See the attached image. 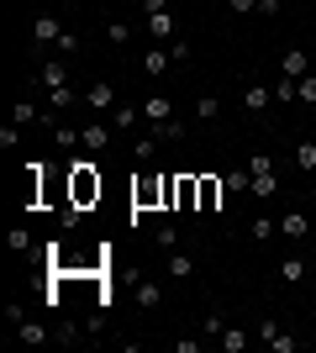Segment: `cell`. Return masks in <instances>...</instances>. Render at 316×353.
I'll return each mask as SVG.
<instances>
[{"mask_svg": "<svg viewBox=\"0 0 316 353\" xmlns=\"http://www.w3.org/2000/svg\"><path fill=\"white\" fill-rule=\"evenodd\" d=\"M164 179L169 174H143L132 185V227H137V211H158L164 206Z\"/></svg>", "mask_w": 316, "mask_h": 353, "instance_id": "obj_3", "label": "cell"}, {"mask_svg": "<svg viewBox=\"0 0 316 353\" xmlns=\"http://www.w3.org/2000/svg\"><path fill=\"white\" fill-rule=\"evenodd\" d=\"M105 37H111V43H132V27H127V21H105Z\"/></svg>", "mask_w": 316, "mask_h": 353, "instance_id": "obj_32", "label": "cell"}, {"mask_svg": "<svg viewBox=\"0 0 316 353\" xmlns=\"http://www.w3.org/2000/svg\"><path fill=\"white\" fill-rule=\"evenodd\" d=\"M174 0H143V16H158V11H169Z\"/></svg>", "mask_w": 316, "mask_h": 353, "instance_id": "obj_42", "label": "cell"}, {"mask_svg": "<svg viewBox=\"0 0 316 353\" xmlns=\"http://www.w3.org/2000/svg\"><path fill=\"white\" fill-rule=\"evenodd\" d=\"M153 137H158V143H180V137H185L180 117H174V121H158V127H153Z\"/></svg>", "mask_w": 316, "mask_h": 353, "instance_id": "obj_26", "label": "cell"}, {"mask_svg": "<svg viewBox=\"0 0 316 353\" xmlns=\"http://www.w3.org/2000/svg\"><path fill=\"white\" fill-rule=\"evenodd\" d=\"M101 190H105V185H101V174H95L90 159H74V163H69V201H74V206L90 211L95 201H101Z\"/></svg>", "mask_w": 316, "mask_h": 353, "instance_id": "obj_1", "label": "cell"}, {"mask_svg": "<svg viewBox=\"0 0 316 353\" xmlns=\"http://www.w3.org/2000/svg\"><path fill=\"white\" fill-rule=\"evenodd\" d=\"M269 348H274V353H295V348H301V338H290V332H274Z\"/></svg>", "mask_w": 316, "mask_h": 353, "instance_id": "obj_35", "label": "cell"}, {"mask_svg": "<svg viewBox=\"0 0 316 353\" xmlns=\"http://www.w3.org/2000/svg\"><path fill=\"white\" fill-rule=\"evenodd\" d=\"M280 237H285V243H306V237H311V216H306V211H285V216H280Z\"/></svg>", "mask_w": 316, "mask_h": 353, "instance_id": "obj_7", "label": "cell"}, {"mask_svg": "<svg viewBox=\"0 0 316 353\" xmlns=\"http://www.w3.org/2000/svg\"><path fill=\"white\" fill-rule=\"evenodd\" d=\"M227 11H238V16H258V0H227Z\"/></svg>", "mask_w": 316, "mask_h": 353, "instance_id": "obj_38", "label": "cell"}, {"mask_svg": "<svg viewBox=\"0 0 316 353\" xmlns=\"http://www.w3.org/2000/svg\"><path fill=\"white\" fill-rule=\"evenodd\" d=\"M258 16H264V21H274V16H280V0H258Z\"/></svg>", "mask_w": 316, "mask_h": 353, "instance_id": "obj_41", "label": "cell"}, {"mask_svg": "<svg viewBox=\"0 0 316 353\" xmlns=\"http://www.w3.org/2000/svg\"><path fill=\"white\" fill-rule=\"evenodd\" d=\"M169 59H174V63H190L196 53H190V43H185V37H174V43H169Z\"/></svg>", "mask_w": 316, "mask_h": 353, "instance_id": "obj_34", "label": "cell"}, {"mask_svg": "<svg viewBox=\"0 0 316 353\" xmlns=\"http://www.w3.org/2000/svg\"><path fill=\"white\" fill-rule=\"evenodd\" d=\"M274 169H280V163H274L269 153H253V159H248V174H253V195L258 201H274V195H280V174H274Z\"/></svg>", "mask_w": 316, "mask_h": 353, "instance_id": "obj_2", "label": "cell"}, {"mask_svg": "<svg viewBox=\"0 0 316 353\" xmlns=\"http://www.w3.org/2000/svg\"><path fill=\"white\" fill-rule=\"evenodd\" d=\"M158 301H164V290H158V285H153V280H143V285H137V306H158Z\"/></svg>", "mask_w": 316, "mask_h": 353, "instance_id": "obj_27", "label": "cell"}, {"mask_svg": "<svg viewBox=\"0 0 316 353\" xmlns=\"http://www.w3.org/2000/svg\"><path fill=\"white\" fill-rule=\"evenodd\" d=\"M311 264H316V248H311Z\"/></svg>", "mask_w": 316, "mask_h": 353, "instance_id": "obj_43", "label": "cell"}, {"mask_svg": "<svg viewBox=\"0 0 316 353\" xmlns=\"http://www.w3.org/2000/svg\"><path fill=\"white\" fill-rule=\"evenodd\" d=\"M143 32H148V37H158V43H174V37H180V32H174V16H169V11L148 16V21H143Z\"/></svg>", "mask_w": 316, "mask_h": 353, "instance_id": "obj_13", "label": "cell"}, {"mask_svg": "<svg viewBox=\"0 0 316 353\" xmlns=\"http://www.w3.org/2000/svg\"><path fill=\"white\" fill-rule=\"evenodd\" d=\"M32 248V232L27 227H11V253H27Z\"/></svg>", "mask_w": 316, "mask_h": 353, "instance_id": "obj_36", "label": "cell"}, {"mask_svg": "<svg viewBox=\"0 0 316 353\" xmlns=\"http://www.w3.org/2000/svg\"><path fill=\"white\" fill-rule=\"evenodd\" d=\"M37 117H43V111H37L32 101H16L11 105V121H16V127H27V121H37Z\"/></svg>", "mask_w": 316, "mask_h": 353, "instance_id": "obj_28", "label": "cell"}, {"mask_svg": "<svg viewBox=\"0 0 316 353\" xmlns=\"http://www.w3.org/2000/svg\"><path fill=\"white\" fill-rule=\"evenodd\" d=\"M222 195H227V179L200 174V211H222Z\"/></svg>", "mask_w": 316, "mask_h": 353, "instance_id": "obj_10", "label": "cell"}, {"mask_svg": "<svg viewBox=\"0 0 316 353\" xmlns=\"http://www.w3.org/2000/svg\"><path fill=\"white\" fill-rule=\"evenodd\" d=\"M269 105H274V85H248L242 90V111H248V117H264Z\"/></svg>", "mask_w": 316, "mask_h": 353, "instance_id": "obj_8", "label": "cell"}, {"mask_svg": "<svg viewBox=\"0 0 316 353\" xmlns=\"http://www.w3.org/2000/svg\"><path fill=\"white\" fill-rule=\"evenodd\" d=\"M248 232H253L258 243H269V237L280 232V221H269V216H253V227H248Z\"/></svg>", "mask_w": 316, "mask_h": 353, "instance_id": "obj_30", "label": "cell"}, {"mask_svg": "<svg viewBox=\"0 0 316 353\" xmlns=\"http://www.w3.org/2000/svg\"><path fill=\"white\" fill-rule=\"evenodd\" d=\"M48 95H53V111H69V105L79 101V95H74V90H69V85H63V90H48Z\"/></svg>", "mask_w": 316, "mask_h": 353, "instance_id": "obj_33", "label": "cell"}, {"mask_svg": "<svg viewBox=\"0 0 316 353\" xmlns=\"http://www.w3.org/2000/svg\"><path fill=\"white\" fill-rule=\"evenodd\" d=\"M37 85H43V90H63V85H69V63H63V59H48L43 69H37Z\"/></svg>", "mask_w": 316, "mask_h": 353, "instance_id": "obj_11", "label": "cell"}, {"mask_svg": "<svg viewBox=\"0 0 316 353\" xmlns=\"http://www.w3.org/2000/svg\"><path fill=\"white\" fill-rule=\"evenodd\" d=\"M222 117V101H216V95H200L196 101V121H216Z\"/></svg>", "mask_w": 316, "mask_h": 353, "instance_id": "obj_25", "label": "cell"}, {"mask_svg": "<svg viewBox=\"0 0 316 353\" xmlns=\"http://www.w3.org/2000/svg\"><path fill=\"white\" fill-rule=\"evenodd\" d=\"M169 280H196V259H190V253H169Z\"/></svg>", "mask_w": 316, "mask_h": 353, "instance_id": "obj_19", "label": "cell"}, {"mask_svg": "<svg viewBox=\"0 0 316 353\" xmlns=\"http://www.w3.org/2000/svg\"><path fill=\"white\" fill-rule=\"evenodd\" d=\"M158 148H164V143H158V137H137V148H132V153H137V163H153V159H158Z\"/></svg>", "mask_w": 316, "mask_h": 353, "instance_id": "obj_24", "label": "cell"}, {"mask_svg": "<svg viewBox=\"0 0 316 353\" xmlns=\"http://www.w3.org/2000/svg\"><path fill=\"white\" fill-rule=\"evenodd\" d=\"M111 127H132V132H137V127H143V105H127V101H121L116 111H111Z\"/></svg>", "mask_w": 316, "mask_h": 353, "instance_id": "obj_20", "label": "cell"}, {"mask_svg": "<svg viewBox=\"0 0 316 353\" xmlns=\"http://www.w3.org/2000/svg\"><path fill=\"white\" fill-rule=\"evenodd\" d=\"M79 132H85V153H101V148L111 143V127H105V121H90V127H79Z\"/></svg>", "mask_w": 316, "mask_h": 353, "instance_id": "obj_18", "label": "cell"}, {"mask_svg": "<svg viewBox=\"0 0 316 353\" xmlns=\"http://www.w3.org/2000/svg\"><path fill=\"white\" fill-rule=\"evenodd\" d=\"M16 143H21V127H16V121H11V127H0V148H16Z\"/></svg>", "mask_w": 316, "mask_h": 353, "instance_id": "obj_39", "label": "cell"}, {"mask_svg": "<svg viewBox=\"0 0 316 353\" xmlns=\"http://www.w3.org/2000/svg\"><path fill=\"white\" fill-rule=\"evenodd\" d=\"M53 143H59V148H85V132H79V127H63V121H59V127H53Z\"/></svg>", "mask_w": 316, "mask_h": 353, "instance_id": "obj_22", "label": "cell"}, {"mask_svg": "<svg viewBox=\"0 0 316 353\" xmlns=\"http://www.w3.org/2000/svg\"><path fill=\"white\" fill-rule=\"evenodd\" d=\"M153 243H158L164 253H174V248H180V232H174L169 221H158V227H153Z\"/></svg>", "mask_w": 316, "mask_h": 353, "instance_id": "obj_23", "label": "cell"}, {"mask_svg": "<svg viewBox=\"0 0 316 353\" xmlns=\"http://www.w3.org/2000/svg\"><path fill=\"white\" fill-rule=\"evenodd\" d=\"M85 105H90V111H116V85H90L85 90Z\"/></svg>", "mask_w": 316, "mask_h": 353, "instance_id": "obj_12", "label": "cell"}, {"mask_svg": "<svg viewBox=\"0 0 316 353\" xmlns=\"http://www.w3.org/2000/svg\"><path fill=\"white\" fill-rule=\"evenodd\" d=\"M227 190H232V195H248V190H253V174H248V169H227Z\"/></svg>", "mask_w": 316, "mask_h": 353, "instance_id": "obj_21", "label": "cell"}, {"mask_svg": "<svg viewBox=\"0 0 316 353\" xmlns=\"http://www.w3.org/2000/svg\"><path fill=\"white\" fill-rule=\"evenodd\" d=\"M59 53H79V32H63V37H59Z\"/></svg>", "mask_w": 316, "mask_h": 353, "instance_id": "obj_40", "label": "cell"}, {"mask_svg": "<svg viewBox=\"0 0 316 353\" xmlns=\"http://www.w3.org/2000/svg\"><path fill=\"white\" fill-rule=\"evenodd\" d=\"M222 327H227L222 311H206V316H200V332H206V338H222Z\"/></svg>", "mask_w": 316, "mask_h": 353, "instance_id": "obj_29", "label": "cell"}, {"mask_svg": "<svg viewBox=\"0 0 316 353\" xmlns=\"http://www.w3.org/2000/svg\"><path fill=\"white\" fill-rule=\"evenodd\" d=\"M295 101H301V105H316V74H306V79H301V95H295Z\"/></svg>", "mask_w": 316, "mask_h": 353, "instance_id": "obj_37", "label": "cell"}, {"mask_svg": "<svg viewBox=\"0 0 316 353\" xmlns=\"http://www.w3.org/2000/svg\"><path fill=\"white\" fill-rule=\"evenodd\" d=\"M158 121H174V101H169L164 90L143 101V127H158Z\"/></svg>", "mask_w": 316, "mask_h": 353, "instance_id": "obj_6", "label": "cell"}, {"mask_svg": "<svg viewBox=\"0 0 316 353\" xmlns=\"http://www.w3.org/2000/svg\"><path fill=\"white\" fill-rule=\"evenodd\" d=\"M63 32H69V27H63L53 11H37V16H32V43H37V48H59Z\"/></svg>", "mask_w": 316, "mask_h": 353, "instance_id": "obj_4", "label": "cell"}, {"mask_svg": "<svg viewBox=\"0 0 316 353\" xmlns=\"http://www.w3.org/2000/svg\"><path fill=\"white\" fill-rule=\"evenodd\" d=\"M306 274H311V259H301V253L280 259V285H306Z\"/></svg>", "mask_w": 316, "mask_h": 353, "instance_id": "obj_9", "label": "cell"}, {"mask_svg": "<svg viewBox=\"0 0 316 353\" xmlns=\"http://www.w3.org/2000/svg\"><path fill=\"white\" fill-rule=\"evenodd\" d=\"M295 169H316V143H295Z\"/></svg>", "mask_w": 316, "mask_h": 353, "instance_id": "obj_31", "label": "cell"}, {"mask_svg": "<svg viewBox=\"0 0 316 353\" xmlns=\"http://www.w3.org/2000/svg\"><path fill=\"white\" fill-rule=\"evenodd\" d=\"M48 338H53V332H48L43 322H27V316L16 322V343H27V348H37V343H48Z\"/></svg>", "mask_w": 316, "mask_h": 353, "instance_id": "obj_15", "label": "cell"}, {"mask_svg": "<svg viewBox=\"0 0 316 353\" xmlns=\"http://www.w3.org/2000/svg\"><path fill=\"white\" fill-rule=\"evenodd\" d=\"M174 211H200V174H174Z\"/></svg>", "mask_w": 316, "mask_h": 353, "instance_id": "obj_5", "label": "cell"}, {"mask_svg": "<svg viewBox=\"0 0 316 353\" xmlns=\"http://www.w3.org/2000/svg\"><path fill=\"white\" fill-rule=\"evenodd\" d=\"M216 343H222V353H248L253 332H242V327H232V322H227V327H222V338H216Z\"/></svg>", "mask_w": 316, "mask_h": 353, "instance_id": "obj_14", "label": "cell"}, {"mask_svg": "<svg viewBox=\"0 0 316 353\" xmlns=\"http://www.w3.org/2000/svg\"><path fill=\"white\" fill-rule=\"evenodd\" d=\"M169 63H174V59H169V43H164V48H148V53H143V74H148V79H158Z\"/></svg>", "mask_w": 316, "mask_h": 353, "instance_id": "obj_16", "label": "cell"}, {"mask_svg": "<svg viewBox=\"0 0 316 353\" xmlns=\"http://www.w3.org/2000/svg\"><path fill=\"white\" fill-rule=\"evenodd\" d=\"M280 74H285V79H306V74H311L306 69V48H290L285 59H280Z\"/></svg>", "mask_w": 316, "mask_h": 353, "instance_id": "obj_17", "label": "cell"}]
</instances>
